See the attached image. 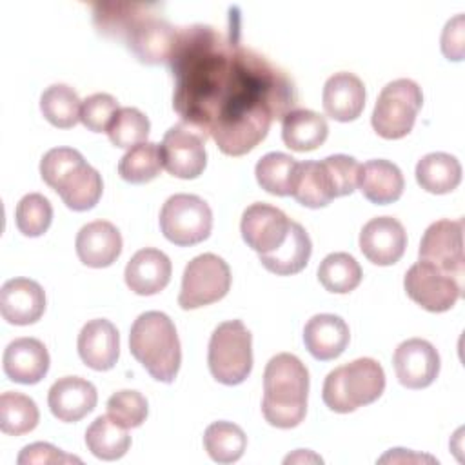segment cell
Segmentation results:
<instances>
[{
  "label": "cell",
  "mask_w": 465,
  "mask_h": 465,
  "mask_svg": "<svg viewBox=\"0 0 465 465\" xmlns=\"http://www.w3.org/2000/svg\"><path fill=\"white\" fill-rule=\"evenodd\" d=\"M169 67L174 111L227 156L252 151L298 102L292 78L240 44L238 31L202 24L178 29Z\"/></svg>",
  "instance_id": "obj_1"
},
{
  "label": "cell",
  "mask_w": 465,
  "mask_h": 465,
  "mask_svg": "<svg viewBox=\"0 0 465 465\" xmlns=\"http://www.w3.org/2000/svg\"><path fill=\"white\" fill-rule=\"evenodd\" d=\"M151 7L147 4H98L94 24L100 33L124 38L142 64H163L171 58L178 29L151 13Z\"/></svg>",
  "instance_id": "obj_2"
},
{
  "label": "cell",
  "mask_w": 465,
  "mask_h": 465,
  "mask_svg": "<svg viewBox=\"0 0 465 465\" xmlns=\"http://www.w3.org/2000/svg\"><path fill=\"white\" fill-rule=\"evenodd\" d=\"M309 371L302 360L291 352L272 356L263 371L262 414L265 421L278 429L300 425L307 412Z\"/></svg>",
  "instance_id": "obj_3"
},
{
  "label": "cell",
  "mask_w": 465,
  "mask_h": 465,
  "mask_svg": "<svg viewBox=\"0 0 465 465\" xmlns=\"http://www.w3.org/2000/svg\"><path fill=\"white\" fill-rule=\"evenodd\" d=\"M129 351L154 380L174 381L182 363V347L176 327L165 312L147 311L133 322Z\"/></svg>",
  "instance_id": "obj_4"
},
{
  "label": "cell",
  "mask_w": 465,
  "mask_h": 465,
  "mask_svg": "<svg viewBox=\"0 0 465 465\" xmlns=\"http://www.w3.org/2000/svg\"><path fill=\"white\" fill-rule=\"evenodd\" d=\"M40 176L76 213L93 209L104 191L100 173L73 147L49 149L40 160Z\"/></svg>",
  "instance_id": "obj_5"
},
{
  "label": "cell",
  "mask_w": 465,
  "mask_h": 465,
  "mask_svg": "<svg viewBox=\"0 0 465 465\" xmlns=\"http://www.w3.org/2000/svg\"><path fill=\"white\" fill-rule=\"evenodd\" d=\"M385 389V372L372 358H358L331 371L323 381V403L340 414L376 401Z\"/></svg>",
  "instance_id": "obj_6"
},
{
  "label": "cell",
  "mask_w": 465,
  "mask_h": 465,
  "mask_svg": "<svg viewBox=\"0 0 465 465\" xmlns=\"http://www.w3.org/2000/svg\"><path fill=\"white\" fill-rule=\"evenodd\" d=\"M207 363L213 378L223 385H238L252 369V334L242 320L220 323L209 340Z\"/></svg>",
  "instance_id": "obj_7"
},
{
  "label": "cell",
  "mask_w": 465,
  "mask_h": 465,
  "mask_svg": "<svg viewBox=\"0 0 465 465\" xmlns=\"http://www.w3.org/2000/svg\"><path fill=\"white\" fill-rule=\"evenodd\" d=\"M421 87L411 78L389 82L378 94L371 124L385 140H398L411 133L421 109Z\"/></svg>",
  "instance_id": "obj_8"
},
{
  "label": "cell",
  "mask_w": 465,
  "mask_h": 465,
  "mask_svg": "<svg viewBox=\"0 0 465 465\" xmlns=\"http://www.w3.org/2000/svg\"><path fill=\"white\" fill-rule=\"evenodd\" d=\"M160 229L174 245H196L211 234L213 211L209 203L196 194H173L162 205Z\"/></svg>",
  "instance_id": "obj_9"
},
{
  "label": "cell",
  "mask_w": 465,
  "mask_h": 465,
  "mask_svg": "<svg viewBox=\"0 0 465 465\" xmlns=\"http://www.w3.org/2000/svg\"><path fill=\"white\" fill-rule=\"evenodd\" d=\"M231 289V269L213 252L194 256L183 269L178 305L185 311L222 300Z\"/></svg>",
  "instance_id": "obj_10"
},
{
  "label": "cell",
  "mask_w": 465,
  "mask_h": 465,
  "mask_svg": "<svg viewBox=\"0 0 465 465\" xmlns=\"http://www.w3.org/2000/svg\"><path fill=\"white\" fill-rule=\"evenodd\" d=\"M407 296L429 312H445L461 296L458 276L449 274L429 262H416L403 276Z\"/></svg>",
  "instance_id": "obj_11"
},
{
  "label": "cell",
  "mask_w": 465,
  "mask_h": 465,
  "mask_svg": "<svg viewBox=\"0 0 465 465\" xmlns=\"http://www.w3.org/2000/svg\"><path fill=\"white\" fill-rule=\"evenodd\" d=\"M163 169L182 180L198 178L207 165L205 140L183 122L173 125L160 143Z\"/></svg>",
  "instance_id": "obj_12"
},
{
  "label": "cell",
  "mask_w": 465,
  "mask_h": 465,
  "mask_svg": "<svg viewBox=\"0 0 465 465\" xmlns=\"http://www.w3.org/2000/svg\"><path fill=\"white\" fill-rule=\"evenodd\" d=\"M292 220L280 211L263 202L251 203L240 222V232L243 242L258 252V256H267L278 251L289 236Z\"/></svg>",
  "instance_id": "obj_13"
},
{
  "label": "cell",
  "mask_w": 465,
  "mask_h": 465,
  "mask_svg": "<svg viewBox=\"0 0 465 465\" xmlns=\"http://www.w3.org/2000/svg\"><path fill=\"white\" fill-rule=\"evenodd\" d=\"M418 254L420 260L460 278L463 274V218H441L430 223L421 236Z\"/></svg>",
  "instance_id": "obj_14"
},
{
  "label": "cell",
  "mask_w": 465,
  "mask_h": 465,
  "mask_svg": "<svg viewBox=\"0 0 465 465\" xmlns=\"http://www.w3.org/2000/svg\"><path fill=\"white\" fill-rule=\"evenodd\" d=\"M398 381L407 389H425L440 374V354L434 345L421 338L401 341L392 356Z\"/></svg>",
  "instance_id": "obj_15"
},
{
  "label": "cell",
  "mask_w": 465,
  "mask_h": 465,
  "mask_svg": "<svg viewBox=\"0 0 465 465\" xmlns=\"http://www.w3.org/2000/svg\"><path fill=\"white\" fill-rule=\"evenodd\" d=\"M360 251L374 265H392L400 262L407 247V232L400 220L376 216L360 231Z\"/></svg>",
  "instance_id": "obj_16"
},
{
  "label": "cell",
  "mask_w": 465,
  "mask_h": 465,
  "mask_svg": "<svg viewBox=\"0 0 465 465\" xmlns=\"http://www.w3.org/2000/svg\"><path fill=\"white\" fill-rule=\"evenodd\" d=\"M45 311L42 285L29 278H11L0 289V312L11 325H31Z\"/></svg>",
  "instance_id": "obj_17"
},
{
  "label": "cell",
  "mask_w": 465,
  "mask_h": 465,
  "mask_svg": "<svg viewBox=\"0 0 465 465\" xmlns=\"http://www.w3.org/2000/svg\"><path fill=\"white\" fill-rule=\"evenodd\" d=\"M96 387L80 376H64L47 392V405L53 416L65 423H74L87 416L96 407Z\"/></svg>",
  "instance_id": "obj_18"
},
{
  "label": "cell",
  "mask_w": 465,
  "mask_h": 465,
  "mask_svg": "<svg viewBox=\"0 0 465 465\" xmlns=\"http://www.w3.org/2000/svg\"><path fill=\"white\" fill-rule=\"evenodd\" d=\"M76 349L80 360L93 371H109L120 356L118 331L105 318L89 320L78 334Z\"/></svg>",
  "instance_id": "obj_19"
},
{
  "label": "cell",
  "mask_w": 465,
  "mask_h": 465,
  "mask_svg": "<svg viewBox=\"0 0 465 465\" xmlns=\"http://www.w3.org/2000/svg\"><path fill=\"white\" fill-rule=\"evenodd\" d=\"M74 249L84 265L93 269L109 267L122 252V234L111 222L94 220L78 231Z\"/></svg>",
  "instance_id": "obj_20"
},
{
  "label": "cell",
  "mask_w": 465,
  "mask_h": 465,
  "mask_svg": "<svg viewBox=\"0 0 465 465\" xmlns=\"http://www.w3.org/2000/svg\"><path fill=\"white\" fill-rule=\"evenodd\" d=\"M173 265L165 252L154 247L140 249L125 265V283L127 287L140 296L158 294L171 282Z\"/></svg>",
  "instance_id": "obj_21"
},
{
  "label": "cell",
  "mask_w": 465,
  "mask_h": 465,
  "mask_svg": "<svg viewBox=\"0 0 465 465\" xmlns=\"http://www.w3.org/2000/svg\"><path fill=\"white\" fill-rule=\"evenodd\" d=\"M2 363L11 381L35 385L49 371V352L36 338H16L5 347Z\"/></svg>",
  "instance_id": "obj_22"
},
{
  "label": "cell",
  "mask_w": 465,
  "mask_h": 465,
  "mask_svg": "<svg viewBox=\"0 0 465 465\" xmlns=\"http://www.w3.org/2000/svg\"><path fill=\"white\" fill-rule=\"evenodd\" d=\"M322 104L325 114L332 120L352 122L365 107V85L354 73H334L323 85Z\"/></svg>",
  "instance_id": "obj_23"
},
{
  "label": "cell",
  "mask_w": 465,
  "mask_h": 465,
  "mask_svg": "<svg viewBox=\"0 0 465 465\" xmlns=\"http://www.w3.org/2000/svg\"><path fill=\"white\" fill-rule=\"evenodd\" d=\"M349 325L336 314H314L303 327L305 349L320 361L338 358L349 345Z\"/></svg>",
  "instance_id": "obj_24"
},
{
  "label": "cell",
  "mask_w": 465,
  "mask_h": 465,
  "mask_svg": "<svg viewBox=\"0 0 465 465\" xmlns=\"http://www.w3.org/2000/svg\"><path fill=\"white\" fill-rule=\"evenodd\" d=\"M356 185L369 202L376 205H387L400 200L403 194L405 180L396 163L376 158L360 165Z\"/></svg>",
  "instance_id": "obj_25"
},
{
  "label": "cell",
  "mask_w": 465,
  "mask_h": 465,
  "mask_svg": "<svg viewBox=\"0 0 465 465\" xmlns=\"http://www.w3.org/2000/svg\"><path fill=\"white\" fill-rule=\"evenodd\" d=\"M327 134L325 116L311 109H292L282 120V140L296 153L318 149L327 140Z\"/></svg>",
  "instance_id": "obj_26"
},
{
  "label": "cell",
  "mask_w": 465,
  "mask_h": 465,
  "mask_svg": "<svg viewBox=\"0 0 465 465\" xmlns=\"http://www.w3.org/2000/svg\"><path fill=\"white\" fill-rule=\"evenodd\" d=\"M416 182L432 194L452 193L461 182V165L449 153H429L416 163Z\"/></svg>",
  "instance_id": "obj_27"
},
{
  "label": "cell",
  "mask_w": 465,
  "mask_h": 465,
  "mask_svg": "<svg viewBox=\"0 0 465 465\" xmlns=\"http://www.w3.org/2000/svg\"><path fill=\"white\" fill-rule=\"evenodd\" d=\"M291 196L311 209L325 207L334 200V189L322 162L307 160L298 163Z\"/></svg>",
  "instance_id": "obj_28"
},
{
  "label": "cell",
  "mask_w": 465,
  "mask_h": 465,
  "mask_svg": "<svg viewBox=\"0 0 465 465\" xmlns=\"http://www.w3.org/2000/svg\"><path fill=\"white\" fill-rule=\"evenodd\" d=\"M311 252H312V243L307 231L298 222L292 220L289 236L283 242V245L272 254L260 256V262L267 271L278 276H289V274L300 272L309 263Z\"/></svg>",
  "instance_id": "obj_29"
},
{
  "label": "cell",
  "mask_w": 465,
  "mask_h": 465,
  "mask_svg": "<svg viewBox=\"0 0 465 465\" xmlns=\"http://www.w3.org/2000/svg\"><path fill=\"white\" fill-rule=\"evenodd\" d=\"M85 445L93 456L113 461L120 460L131 447V436L125 427L116 423L109 414L98 416L85 430Z\"/></svg>",
  "instance_id": "obj_30"
},
{
  "label": "cell",
  "mask_w": 465,
  "mask_h": 465,
  "mask_svg": "<svg viewBox=\"0 0 465 465\" xmlns=\"http://www.w3.org/2000/svg\"><path fill=\"white\" fill-rule=\"evenodd\" d=\"M298 162L285 153H267L254 167L258 185L274 196H289L292 191Z\"/></svg>",
  "instance_id": "obj_31"
},
{
  "label": "cell",
  "mask_w": 465,
  "mask_h": 465,
  "mask_svg": "<svg viewBox=\"0 0 465 465\" xmlns=\"http://www.w3.org/2000/svg\"><path fill=\"white\" fill-rule=\"evenodd\" d=\"M40 111L51 125L69 129L80 122L82 102L73 87L65 84H53L40 96Z\"/></svg>",
  "instance_id": "obj_32"
},
{
  "label": "cell",
  "mask_w": 465,
  "mask_h": 465,
  "mask_svg": "<svg viewBox=\"0 0 465 465\" xmlns=\"http://www.w3.org/2000/svg\"><path fill=\"white\" fill-rule=\"evenodd\" d=\"M203 447L211 460L218 463L238 461L247 447V436L232 421H214L203 432Z\"/></svg>",
  "instance_id": "obj_33"
},
{
  "label": "cell",
  "mask_w": 465,
  "mask_h": 465,
  "mask_svg": "<svg viewBox=\"0 0 465 465\" xmlns=\"http://www.w3.org/2000/svg\"><path fill=\"white\" fill-rule=\"evenodd\" d=\"M361 267L349 252H331L318 267V280L322 287L334 294H347L361 282Z\"/></svg>",
  "instance_id": "obj_34"
},
{
  "label": "cell",
  "mask_w": 465,
  "mask_h": 465,
  "mask_svg": "<svg viewBox=\"0 0 465 465\" xmlns=\"http://www.w3.org/2000/svg\"><path fill=\"white\" fill-rule=\"evenodd\" d=\"M163 169L160 145L143 142L131 147L118 162V174L129 183H147Z\"/></svg>",
  "instance_id": "obj_35"
},
{
  "label": "cell",
  "mask_w": 465,
  "mask_h": 465,
  "mask_svg": "<svg viewBox=\"0 0 465 465\" xmlns=\"http://www.w3.org/2000/svg\"><path fill=\"white\" fill-rule=\"evenodd\" d=\"M40 420L36 403L20 392L5 391L0 396V430L11 436L31 432Z\"/></svg>",
  "instance_id": "obj_36"
},
{
  "label": "cell",
  "mask_w": 465,
  "mask_h": 465,
  "mask_svg": "<svg viewBox=\"0 0 465 465\" xmlns=\"http://www.w3.org/2000/svg\"><path fill=\"white\" fill-rule=\"evenodd\" d=\"M149 129V118L140 109L122 107L113 118L107 129V136L114 147L131 149L147 140Z\"/></svg>",
  "instance_id": "obj_37"
},
{
  "label": "cell",
  "mask_w": 465,
  "mask_h": 465,
  "mask_svg": "<svg viewBox=\"0 0 465 465\" xmlns=\"http://www.w3.org/2000/svg\"><path fill=\"white\" fill-rule=\"evenodd\" d=\"M15 222L24 236H42L53 222L51 202L40 193H29L16 203Z\"/></svg>",
  "instance_id": "obj_38"
},
{
  "label": "cell",
  "mask_w": 465,
  "mask_h": 465,
  "mask_svg": "<svg viewBox=\"0 0 465 465\" xmlns=\"http://www.w3.org/2000/svg\"><path fill=\"white\" fill-rule=\"evenodd\" d=\"M149 412L145 396L138 391H118L107 400V414L125 429L140 427Z\"/></svg>",
  "instance_id": "obj_39"
},
{
  "label": "cell",
  "mask_w": 465,
  "mask_h": 465,
  "mask_svg": "<svg viewBox=\"0 0 465 465\" xmlns=\"http://www.w3.org/2000/svg\"><path fill=\"white\" fill-rule=\"evenodd\" d=\"M120 107L114 96L107 93H94L82 102L80 122L93 133H107Z\"/></svg>",
  "instance_id": "obj_40"
},
{
  "label": "cell",
  "mask_w": 465,
  "mask_h": 465,
  "mask_svg": "<svg viewBox=\"0 0 465 465\" xmlns=\"http://www.w3.org/2000/svg\"><path fill=\"white\" fill-rule=\"evenodd\" d=\"M322 163L331 178L334 198L347 196L356 189L358 171H360V163L356 162V158L349 154H332L322 160Z\"/></svg>",
  "instance_id": "obj_41"
},
{
  "label": "cell",
  "mask_w": 465,
  "mask_h": 465,
  "mask_svg": "<svg viewBox=\"0 0 465 465\" xmlns=\"http://www.w3.org/2000/svg\"><path fill=\"white\" fill-rule=\"evenodd\" d=\"M18 465H27V463H69V461H76L80 463V458L69 456L65 452H62L60 449H56L51 443H31L25 445L22 449V452L18 454Z\"/></svg>",
  "instance_id": "obj_42"
},
{
  "label": "cell",
  "mask_w": 465,
  "mask_h": 465,
  "mask_svg": "<svg viewBox=\"0 0 465 465\" xmlns=\"http://www.w3.org/2000/svg\"><path fill=\"white\" fill-rule=\"evenodd\" d=\"M441 51L449 60L460 62L465 53V24L463 15H456L445 24L441 33Z\"/></svg>",
  "instance_id": "obj_43"
},
{
  "label": "cell",
  "mask_w": 465,
  "mask_h": 465,
  "mask_svg": "<svg viewBox=\"0 0 465 465\" xmlns=\"http://www.w3.org/2000/svg\"><path fill=\"white\" fill-rule=\"evenodd\" d=\"M296 461H314V463H322V458L316 456V454H312L311 450L300 449V450H296L294 454H289V456L283 460V463H296Z\"/></svg>",
  "instance_id": "obj_44"
}]
</instances>
